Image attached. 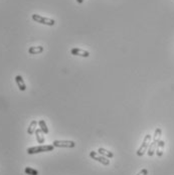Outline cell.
I'll return each mask as SVG.
<instances>
[{"instance_id": "cell-11", "label": "cell", "mask_w": 174, "mask_h": 175, "mask_svg": "<svg viewBox=\"0 0 174 175\" xmlns=\"http://www.w3.org/2000/svg\"><path fill=\"white\" fill-rule=\"evenodd\" d=\"M98 153L101 154L102 156L107 157V158H113L114 157L113 152H111V151H109V150H107L105 148H99L98 149Z\"/></svg>"}, {"instance_id": "cell-13", "label": "cell", "mask_w": 174, "mask_h": 175, "mask_svg": "<svg viewBox=\"0 0 174 175\" xmlns=\"http://www.w3.org/2000/svg\"><path fill=\"white\" fill-rule=\"evenodd\" d=\"M38 125H39V128L41 129V131H42L44 134H48V128H47V125L45 123L44 120H39Z\"/></svg>"}, {"instance_id": "cell-2", "label": "cell", "mask_w": 174, "mask_h": 175, "mask_svg": "<svg viewBox=\"0 0 174 175\" xmlns=\"http://www.w3.org/2000/svg\"><path fill=\"white\" fill-rule=\"evenodd\" d=\"M151 139H152V136L150 134H147L144 137V140H143L142 144H141V146L137 150V152H136V154H137L138 156H143L144 154L147 152V150L149 148V145H150V143H151Z\"/></svg>"}, {"instance_id": "cell-4", "label": "cell", "mask_w": 174, "mask_h": 175, "mask_svg": "<svg viewBox=\"0 0 174 175\" xmlns=\"http://www.w3.org/2000/svg\"><path fill=\"white\" fill-rule=\"evenodd\" d=\"M90 157L92 158V159H94V160H96V161H98V162H100L101 164L105 165V166H108V165L110 164V160H109V158L102 156L101 154H99V153L96 152V151H91V152H90Z\"/></svg>"}, {"instance_id": "cell-15", "label": "cell", "mask_w": 174, "mask_h": 175, "mask_svg": "<svg viewBox=\"0 0 174 175\" xmlns=\"http://www.w3.org/2000/svg\"><path fill=\"white\" fill-rule=\"evenodd\" d=\"M148 174V170L146 168H143L142 170H140V172H138L136 175H147Z\"/></svg>"}, {"instance_id": "cell-12", "label": "cell", "mask_w": 174, "mask_h": 175, "mask_svg": "<svg viewBox=\"0 0 174 175\" xmlns=\"http://www.w3.org/2000/svg\"><path fill=\"white\" fill-rule=\"evenodd\" d=\"M37 124H38V122H37L36 120H33L31 121V123L29 124V126H28V129H27V133L29 135H32L35 133V130H36V127H37Z\"/></svg>"}, {"instance_id": "cell-10", "label": "cell", "mask_w": 174, "mask_h": 175, "mask_svg": "<svg viewBox=\"0 0 174 175\" xmlns=\"http://www.w3.org/2000/svg\"><path fill=\"white\" fill-rule=\"evenodd\" d=\"M42 52H43V47H41V45L31 47L28 48V53H30V55H38V53H41Z\"/></svg>"}, {"instance_id": "cell-8", "label": "cell", "mask_w": 174, "mask_h": 175, "mask_svg": "<svg viewBox=\"0 0 174 175\" xmlns=\"http://www.w3.org/2000/svg\"><path fill=\"white\" fill-rule=\"evenodd\" d=\"M164 147H165V142L163 140H160L158 144H157V147H156V155L158 157H161L163 155V152H164Z\"/></svg>"}, {"instance_id": "cell-1", "label": "cell", "mask_w": 174, "mask_h": 175, "mask_svg": "<svg viewBox=\"0 0 174 175\" xmlns=\"http://www.w3.org/2000/svg\"><path fill=\"white\" fill-rule=\"evenodd\" d=\"M55 149L53 145H40V146H34V147H30L26 150V152L32 155V154H37V153H43V152H51Z\"/></svg>"}, {"instance_id": "cell-14", "label": "cell", "mask_w": 174, "mask_h": 175, "mask_svg": "<svg viewBox=\"0 0 174 175\" xmlns=\"http://www.w3.org/2000/svg\"><path fill=\"white\" fill-rule=\"evenodd\" d=\"M24 172H25L26 174L28 175H38V171L33 168L31 167H25V169H24Z\"/></svg>"}, {"instance_id": "cell-9", "label": "cell", "mask_w": 174, "mask_h": 175, "mask_svg": "<svg viewBox=\"0 0 174 175\" xmlns=\"http://www.w3.org/2000/svg\"><path fill=\"white\" fill-rule=\"evenodd\" d=\"M35 137H36L37 143H39V144L44 143V133L41 131L40 128H37L35 130Z\"/></svg>"}, {"instance_id": "cell-3", "label": "cell", "mask_w": 174, "mask_h": 175, "mask_svg": "<svg viewBox=\"0 0 174 175\" xmlns=\"http://www.w3.org/2000/svg\"><path fill=\"white\" fill-rule=\"evenodd\" d=\"M31 17H32V19H33L35 22L40 23V24H44V25L53 26L56 24L55 19L48 18V17H44V16H41V15H38V14H32Z\"/></svg>"}, {"instance_id": "cell-16", "label": "cell", "mask_w": 174, "mask_h": 175, "mask_svg": "<svg viewBox=\"0 0 174 175\" xmlns=\"http://www.w3.org/2000/svg\"><path fill=\"white\" fill-rule=\"evenodd\" d=\"M77 2H78V3H80V4H82L83 2H84V0H77Z\"/></svg>"}, {"instance_id": "cell-5", "label": "cell", "mask_w": 174, "mask_h": 175, "mask_svg": "<svg viewBox=\"0 0 174 175\" xmlns=\"http://www.w3.org/2000/svg\"><path fill=\"white\" fill-rule=\"evenodd\" d=\"M52 145L57 148H74L76 146V143L74 141L69 140H55L52 142Z\"/></svg>"}, {"instance_id": "cell-6", "label": "cell", "mask_w": 174, "mask_h": 175, "mask_svg": "<svg viewBox=\"0 0 174 175\" xmlns=\"http://www.w3.org/2000/svg\"><path fill=\"white\" fill-rule=\"evenodd\" d=\"M70 53H72L73 56H83V57H89L90 56V52L88 51H85V49H82L80 47L72 48Z\"/></svg>"}, {"instance_id": "cell-7", "label": "cell", "mask_w": 174, "mask_h": 175, "mask_svg": "<svg viewBox=\"0 0 174 175\" xmlns=\"http://www.w3.org/2000/svg\"><path fill=\"white\" fill-rule=\"evenodd\" d=\"M15 83H16V85H17V87H18V89L20 90V91H25L26 90V85H25V83H24V81H23V78L21 77V76H16L15 77Z\"/></svg>"}]
</instances>
